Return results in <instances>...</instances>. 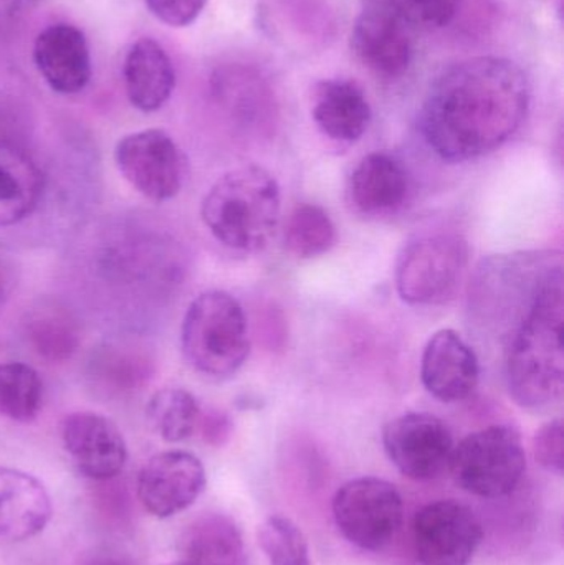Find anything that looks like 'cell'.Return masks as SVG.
Listing matches in <instances>:
<instances>
[{"label": "cell", "instance_id": "f1b7e54d", "mask_svg": "<svg viewBox=\"0 0 564 565\" xmlns=\"http://www.w3.org/2000/svg\"><path fill=\"white\" fill-rule=\"evenodd\" d=\"M116 478L96 481L98 487H96L93 501H95L96 511L106 521V524L116 530H123L131 524L132 503L128 488L116 481Z\"/></svg>", "mask_w": 564, "mask_h": 565}, {"label": "cell", "instance_id": "6da1fadb", "mask_svg": "<svg viewBox=\"0 0 564 565\" xmlns=\"http://www.w3.org/2000/svg\"><path fill=\"white\" fill-rule=\"evenodd\" d=\"M529 108V78L517 63L476 56L450 66L430 86L421 131L444 161H472L506 145Z\"/></svg>", "mask_w": 564, "mask_h": 565}, {"label": "cell", "instance_id": "7a4b0ae2", "mask_svg": "<svg viewBox=\"0 0 564 565\" xmlns=\"http://www.w3.org/2000/svg\"><path fill=\"white\" fill-rule=\"evenodd\" d=\"M563 264L553 268L507 335L506 381L520 407L542 411L562 398Z\"/></svg>", "mask_w": 564, "mask_h": 565}, {"label": "cell", "instance_id": "4fadbf2b", "mask_svg": "<svg viewBox=\"0 0 564 565\" xmlns=\"http://www.w3.org/2000/svg\"><path fill=\"white\" fill-rule=\"evenodd\" d=\"M60 434L76 470L88 480H111L125 468L128 448L109 418L89 411L72 412L63 418Z\"/></svg>", "mask_w": 564, "mask_h": 565}, {"label": "cell", "instance_id": "5b68a950", "mask_svg": "<svg viewBox=\"0 0 564 565\" xmlns=\"http://www.w3.org/2000/svg\"><path fill=\"white\" fill-rule=\"evenodd\" d=\"M449 470L460 490L499 500L522 483L526 454L522 437L510 425H492L467 435L450 455Z\"/></svg>", "mask_w": 564, "mask_h": 565}, {"label": "cell", "instance_id": "3957f363", "mask_svg": "<svg viewBox=\"0 0 564 565\" xmlns=\"http://www.w3.org/2000/svg\"><path fill=\"white\" fill-rule=\"evenodd\" d=\"M280 211V185L275 175L258 166L225 172L201 204L202 222L215 241L242 254H257L268 247Z\"/></svg>", "mask_w": 564, "mask_h": 565}, {"label": "cell", "instance_id": "5bb4252c", "mask_svg": "<svg viewBox=\"0 0 564 565\" xmlns=\"http://www.w3.org/2000/svg\"><path fill=\"white\" fill-rule=\"evenodd\" d=\"M480 365L476 351L454 329L430 335L421 359V381L437 401H466L479 385Z\"/></svg>", "mask_w": 564, "mask_h": 565}, {"label": "cell", "instance_id": "ba28073f", "mask_svg": "<svg viewBox=\"0 0 564 565\" xmlns=\"http://www.w3.org/2000/svg\"><path fill=\"white\" fill-rule=\"evenodd\" d=\"M115 161L123 178L149 201H171L184 184V154L162 129H145L119 139Z\"/></svg>", "mask_w": 564, "mask_h": 565}, {"label": "cell", "instance_id": "d590c367", "mask_svg": "<svg viewBox=\"0 0 564 565\" xmlns=\"http://www.w3.org/2000/svg\"><path fill=\"white\" fill-rule=\"evenodd\" d=\"M168 565H185V564H184V563H181V561H179V563L168 564Z\"/></svg>", "mask_w": 564, "mask_h": 565}, {"label": "cell", "instance_id": "9c48e42d", "mask_svg": "<svg viewBox=\"0 0 564 565\" xmlns=\"http://www.w3.org/2000/svg\"><path fill=\"white\" fill-rule=\"evenodd\" d=\"M414 550L423 565H469L483 540L476 511L456 500H440L417 511Z\"/></svg>", "mask_w": 564, "mask_h": 565}, {"label": "cell", "instance_id": "52a82bcc", "mask_svg": "<svg viewBox=\"0 0 564 565\" xmlns=\"http://www.w3.org/2000/svg\"><path fill=\"white\" fill-rule=\"evenodd\" d=\"M466 265L467 245L457 235L417 237L397 262V292L407 305H443L456 295Z\"/></svg>", "mask_w": 564, "mask_h": 565}, {"label": "cell", "instance_id": "f546056e", "mask_svg": "<svg viewBox=\"0 0 564 565\" xmlns=\"http://www.w3.org/2000/svg\"><path fill=\"white\" fill-rule=\"evenodd\" d=\"M536 463L550 473L562 477L564 468V427L562 418L550 420L533 438Z\"/></svg>", "mask_w": 564, "mask_h": 565}, {"label": "cell", "instance_id": "d4e9b609", "mask_svg": "<svg viewBox=\"0 0 564 565\" xmlns=\"http://www.w3.org/2000/svg\"><path fill=\"white\" fill-rule=\"evenodd\" d=\"M337 244V227L320 205H298L285 225V248L300 260L321 257Z\"/></svg>", "mask_w": 564, "mask_h": 565}, {"label": "cell", "instance_id": "836d02e7", "mask_svg": "<svg viewBox=\"0 0 564 565\" xmlns=\"http://www.w3.org/2000/svg\"><path fill=\"white\" fill-rule=\"evenodd\" d=\"M22 0H0V22L10 19L17 12Z\"/></svg>", "mask_w": 564, "mask_h": 565}, {"label": "cell", "instance_id": "ffe728a7", "mask_svg": "<svg viewBox=\"0 0 564 565\" xmlns=\"http://www.w3.org/2000/svg\"><path fill=\"white\" fill-rule=\"evenodd\" d=\"M42 192V169L17 139L0 129V227L25 221Z\"/></svg>", "mask_w": 564, "mask_h": 565}, {"label": "cell", "instance_id": "30bf717a", "mask_svg": "<svg viewBox=\"0 0 564 565\" xmlns=\"http://www.w3.org/2000/svg\"><path fill=\"white\" fill-rule=\"evenodd\" d=\"M383 445L394 467L414 481H429L449 468L454 437L433 414L407 412L383 428Z\"/></svg>", "mask_w": 564, "mask_h": 565}, {"label": "cell", "instance_id": "4316f807", "mask_svg": "<svg viewBox=\"0 0 564 565\" xmlns=\"http://www.w3.org/2000/svg\"><path fill=\"white\" fill-rule=\"evenodd\" d=\"M257 541L270 565H311L307 537L288 518H267L258 526Z\"/></svg>", "mask_w": 564, "mask_h": 565}, {"label": "cell", "instance_id": "7c38bea8", "mask_svg": "<svg viewBox=\"0 0 564 565\" xmlns=\"http://www.w3.org/2000/svg\"><path fill=\"white\" fill-rule=\"evenodd\" d=\"M351 50L361 65L380 78L396 79L409 68L413 56L409 26L386 0L370 3L351 30Z\"/></svg>", "mask_w": 564, "mask_h": 565}, {"label": "cell", "instance_id": "1f68e13d", "mask_svg": "<svg viewBox=\"0 0 564 565\" xmlns=\"http://www.w3.org/2000/svg\"><path fill=\"white\" fill-rule=\"evenodd\" d=\"M198 431L205 444L212 445V447H222L231 438V417L219 408H207V411L202 408Z\"/></svg>", "mask_w": 564, "mask_h": 565}, {"label": "cell", "instance_id": "44dd1931", "mask_svg": "<svg viewBox=\"0 0 564 565\" xmlns=\"http://www.w3.org/2000/svg\"><path fill=\"white\" fill-rule=\"evenodd\" d=\"M181 554L185 565H247L241 530L221 513L202 514L185 527Z\"/></svg>", "mask_w": 564, "mask_h": 565}, {"label": "cell", "instance_id": "83f0119b", "mask_svg": "<svg viewBox=\"0 0 564 565\" xmlns=\"http://www.w3.org/2000/svg\"><path fill=\"white\" fill-rule=\"evenodd\" d=\"M462 0H386L407 26L443 29L453 22Z\"/></svg>", "mask_w": 564, "mask_h": 565}, {"label": "cell", "instance_id": "484cf974", "mask_svg": "<svg viewBox=\"0 0 564 565\" xmlns=\"http://www.w3.org/2000/svg\"><path fill=\"white\" fill-rule=\"evenodd\" d=\"M43 384L39 372L22 362L0 364V417L26 424L42 408Z\"/></svg>", "mask_w": 564, "mask_h": 565}, {"label": "cell", "instance_id": "9a60e30c", "mask_svg": "<svg viewBox=\"0 0 564 565\" xmlns=\"http://www.w3.org/2000/svg\"><path fill=\"white\" fill-rule=\"evenodd\" d=\"M33 63L58 95H78L92 79V55L85 33L70 23H53L36 35Z\"/></svg>", "mask_w": 564, "mask_h": 565}, {"label": "cell", "instance_id": "277c9868", "mask_svg": "<svg viewBox=\"0 0 564 565\" xmlns=\"http://www.w3.org/2000/svg\"><path fill=\"white\" fill-rule=\"evenodd\" d=\"M181 348L185 362L199 374L227 379L251 352L247 316L241 302L225 291L202 292L182 319Z\"/></svg>", "mask_w": 564, "mask_h": 565}, {"label": "cell", "instance_id": "2e32d148", "mask_svg": "<svg viewBox=\"0 0 564 565\" xmlns=\"http://www.w3.org/2000/svg\"><path fill=\"white\" fill-rule=\"evenodd\" d=\"M409 175L387 152H371L361 159L348 182V199L364 217H386L406 204Z\"/></svg>", "mask_w": 564, "mask_h": 565}, {"label": "cell", "instance_id": "ac0fdd59", "mask_svg": "<svg viewBox=\"0 0 564 565\" xmlns=\"http://www.w3.org/2000/svg\"><path fill=\"white\" fill-rule=\"evenodd\" d=\"M311 115L318 129L328 139L344 145L360 141L373 118L364 89L348 78L324 79L318 83L313 93Z\"/></svg>", "mask_w": 564, "mask_h": 565}, {"label": "cell", "instance_id": "d6986e66", "mask_svg": "<svg viewBox=\"0 0 564 565\" xmlns=\"http://www.w3.org/2000/svg\"><path fill=\"white\" fill-rule=\"evenodd\" d=\"M123 79L129 103L139 111L152 113L171 98L175 70L164 46L151 36H142L126 53Z\"/></svg>", "mask_w": 564, "mask_h": 565}, {"label": "cell", "instance_id": "603a6c76", "mask_svg": "<svg viewBox=\"0 0 564 565\" xmlns=\"http://www.w3.org/2000/svg\"><path fill=\"white\" fill-rule=\"evenodd\" d=\"M25 335L32 351L52 364L70 361L82 342L78 322L55 302H42L26 315Z\"/></svg>", "mask_w": 564, "mask_h": 565}, {"label": "cell", "instance_id": "e575fe53", "mask_svg": "<svg viewBox=\"0 0 564 565\" xmlns=\"http://www.w3.org/2000/svg\"><path fill=\"white\" fill-rule=\"evenodd\" d=\"M10 291V277L9 271H7L6 265L0 260V305H2L3 299L7 298Z\"/></svg>", "mask_w": 564, "mask_h": 565}, {"label": "cell", "instance_id": "8fae6325", "mask_svg": "<svg viewBox=\"0 0 564 565\" xmlns=\"http://www.w3.org/2000/svg\"><path fill=\"white\" fill-rule=\"evenodd\" d=\"M207 478L202 461L189 451L155 455L138 477V498L159 520L188 510L204 491Z\"/></svg>", "mask_w": 564, "mask_h": 565}, {"label": "cell", "instance_id": "4dcf8cb0", "mask_svg": "<svg viewBox=\"0 0 564 565\" xmlns=\"http://www.w3.org/2000/svg\"><path fill=\"white\" fill-rule=\"evenodd\" d=\"M149 12L169 26L182 29L194 23L207 0H145Z\"/></svg>", "mask_w": 564, "mask_h": 565}, {"label": "cell", "instance_id": "8992f818", "mask_svg": "<svg viewBox=\"0 0 564 565\" xmlns=\"http://www.w3.org/2000/svg\"><path fill=\"white\" fill-rule=\"evenodd\" d=\"M333 516L344 540L360 550L377 553L396 540L403 526V497L390 481L357 478L334 494Z\"/></svg>", "mask_w": 564, "mask_h": 565}, {"label": "cell", "instance_id": "7402d4cb", "mask_svg": "<svg viewBox=\"0 0 564 565\" xmlns=\"http://www.w3.org/2000/svg\"><path fill=\"white\" fill-rule=\"evenodd\" d=\"M93 385L106 395H131L141 391L152 375V361L132 345H105L89 359Z\"/></svg>", "mask_w": 564, "mask_h": 565}, {"label": "cell", "instance_id": "cb8c5ba5", "mask_svg": "<svg viewBox=\"0 0 564 565\" xmlns=\"http://www.w3.org/2000/svg\"><path fill=\"white\" fill-rule=\"evenodd\" d=\"M202 407L198 398L181 387L155 392L146 405V418L156 435L169 444L188 440L198 431Z\"/></svg>", "mask_w": 564, "mask_h": 565}, {"label": "cell", "instance_id": "e0dca14e", "mask_svg": "<svg viewBox=\"0 0 564 565\" xmlns=\"http://www.w3.org/2000/svg\"><path fill=\"white\" fill-rule=\"evenodd\" d=\"M52 501L32 475L0 467V541L22 543L45 530Z\"/></svg>", "mask_w": 564, "mask_h": 565}, {"label": "cell", "instance_id": "d6a6232c", "mask_svg": "<svg viewBox=\"0 0 564 565\" xmlns=\"http://www.w3.org/2000/svg\"><path fill=\"white\" fill-rule=\"evenodd\" d=\"M85 565H135L125 557L115 556V554H96L89 557Z\"/></svg>", "mask_w": 564, "mask_h": 565}]
</instances>
